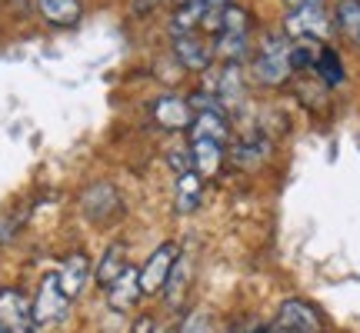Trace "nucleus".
Wrapping results in <instances>:
<instances>
[{
    "instance_id": "nucleus-27",
    "label": "nucleus",
    "mask_w": 360,
    "mask_h": 333,
    "mask_svg": "<svg viewBox=\"0 0 360 333\" xmlns=\"http://www.w3.org/2000/svg\"><path fill=\"white\" fill-rule=\"evenodd\" d=\"M290 11H310V7H323V0H287Z\"/></svg>"
},
{
    "instance_id": "nucleus-10",
    "label": "nucleus",
    "mask_w": 360,
    "mask_h": 333,
    "mask_svg": "<svg viewBox=\"0 0 360 333\" xmlns=\"http://www.w3.org/2000/svg\"><path fill=\"white\" fill-rule=\"evenodd\" d=\"M174 53L187 70H207L214 60V51L197 34H174Z\"/></svg>"
},
{
    "instance_id": "nucleus-28",
    "label": "nucleus",
    "mask_w": 360,
    "mask_h": 333,
    "mask_svg": "<svg viewBox=\"0 0 360 333\" xmlns=\"http://www.w3.org/2000/svg\"><path fill=\"white\" fill-rule=\"evenodd\" d=\"M130 333H157V323L150 320V317H141V320L134 323V330Z\"/></svg>"
},
{
    "instance_id": "nucleus-6",
    "label": "nucleus",
    "mask_w": 360,
    "mask_h": 333,
    "mask_svg": "<svg viewBox=\"0 0 360 333\" xmlns=\"http://www.w3.org/2000/svg\"><path fill=\"white\" fill-rule=\"evenodd\" d=\"M34 303H27L20 290H0V330L7 333H34Z\"/></svg>"
},
{
    "instance_id": "nucleus-23",
    "label": "nucleus",
    "mask_w": 360,
    "mask_h": 333,
    "mask_svg": "<svg viewBox=\"0 0 360 333\" xmlns=\"http://www.w3.org/2000/svg\"><path fill=\"white\" fill-rule=\"evenodd\" d=\"M250 30V17H247L244 7H233L227 4L224 7V17H220V34H247Z\"/></svg>"
},
{
    "instance_id": "nucleus-5",
    "label": "nucleus",
    "mask_w": 360,
    "mask_h": 333,
    "mask_svg": "<svg viewBox=\"0 0 360 333\" xmlns=\"http://www.w3.org/2000/svg\"><path fill=\"white\" fill-rule=\"evenodd\" d=\"M277 327L283 333H323L321 310L307 303V300H283L277 310Z\"/></svg>"
},
{
    "instance_id": "nucleus-22",
    "label": "nucleus",
    "mask_w": 360,
    "mask_h": 333,
    "mask_svg": "<svg viewBox=\"0 0 360 333\" xmlns=\"http://www.w3.org/2000/svg\"><path fill=\"white\" fill-rule=\"evenodd\" d=\"M267 150H270V143H267V141H260V137H250V141H244L240 147H237L233 160H237L240 166H257V164H264Z\"/></svg>"
},
{
    "instance_id": "nucleus-7",
    "label": "nucleus",
    "mask_w": 360,
    "mask_h": 333,
    "mask_svg": "<svg viewBox=\"0 0 360 333\" xmlns=\"http://www.w3.org/2000/svg\"><path fill=\"white\" fill-rule=\"evenodd\" d=\"M334 30V24L327 20L323 7H310V11H290L283 20V34H290L297 40H323Z\"/></svg>"
},
{
    "instance_id": "nucleus-1",
    "label": "nucleus",
    "mask_w": 360,
    "mask_h": 333,
    "mask_svg": "<svg viewBox=\"0 0 360 333\" xmlns=\"http://www.w3.org/2000/svg\"><path fill=\"white\" fill-rule=\"evenodd\" d=\"M290 40L287 34H267L260 44V53L254 60V77L264 87H281L283 80L290 77Z\"/></svg>"
},
{
    "instance_id": "nucleus-2",
    "label": "nucleus",
    "mask_w": 360,
    "mask_h": 333,
    "mask_svg": "<svg viewBox=\"0 0 360 333\" xmlns=\"http://www.w3.org/2000/svg\"><path fill=\"white\" fill-rule=\"evenodd\" d=\"M80 214L94 223V227H110L114 220H120L124 214V200H120V193H117L114 183H107V180H97V183H90L84 197H80Z\"/></svg>"
},
{
    "instance_id": "nucleus-19",
    "label": "nucleus",
    "mask_w": 360,
    "mask_h": 333,
    "mask_svg": "<svg viewBox=\"0 0 360 333\" xmlns=\"http://www.w3.org/2000/svg\"><path fill=\"white\" fill-rule=\"evenodd\" d=\"M334 27L350 44H360V4L357 0H340V4H337Z\"/></svg>"
},
{
    "instance_id": "nucleus-29",
    "label": "nucleus",
    "mask_w": 360,
    "mask_h": 333,
    "mask_svg": "<svg viewBox=\"0 0 360 333\" xmlns=\"http://www.w3.org/2000/svg\"><path fill=\"white\" fill-rule=\"evenodd\" d=\"M180 4H187V0H177V7H180Z\"/></svg>"
},
{
    "instance_id": "nucleus-9",
    "label": "nucleus",
    "mask_w": 360,
    "mask_h": 333,
    "mask_svg": "<svg viewBox=\"0 0 360 333\" xmlns=\"http://www.w3.org/2000/svg\"><path fill=\"white\" fill-rule=\"evenodd\" d=\"M141 296H143V287H141V270L137 267H127L107 287V303H110V310H117V313L134 310V303H137Z\"/></svg>"
},
{
    "instance_id": "nucleus-4",
    "label": "nucleus",
    "mask_w": 360,
    "mask_h": 333,
    "mask_svg": "<svg viewBox=\"0 0 360 333\" xmlns=\"http://www.w3.org/2000/svg\"><path fill=\"white\" fill-rule=\"evenodd\" d=\"M70 310V296L60 290V280L57 273H47L40 280V290L34 296V320L37 323H60Z\"/></svg>"
},
{
    "instance_id": "nucleus-30",
    "label": "nucleus",
    "mask_w": 360,
    "mask_h": 333,
    "mask_svg": "<svg viewBox=\"0 0 360 333\" xmlns=\"http://www.w3.org/2000/svg\"><path fill=\"white\" fill-rule=\"evenodd\" d=\"M0 333H7V330H0Z\"/></svg>"
},
{
    "instance_id": "nucleus-18",
    "label": "nucleus",
    "mask_w": 360,
    "mask_h": 333,
    "mask_svg": "<svg viewBox=\"0 0 360 333\" xmlns=\"http://www.w3.org/2000/svg\"><path fill=\"white\" fill-rule=\"evenodd\" d=\"M204 17H207V0H187V4H180L177 11H174L170 30L174 34H193L197 27L204 24Z\"/></svg>"
},
{
    "instance_id": "nucleus-14",
    "label": "nucleus",
    "mask_w": 360,
    "mask_h": 333,
    "mask_svg": "<svg viewBox=\"0 0 360 333\" xmlns=\"http://www.w3.org/2000/svg\"><path fill=\"white\" fill-rule=\"evenodd\" d=\"M200 193H204V177L197 170H187L177 177V190H174V207L177 214H193L200 207Z\"/></svg>"
},
{
    "instance_id": "nucleus-25",
    "label": "nucleus",
    "mask_w": 360,
    "mask_h": 333,
    "mask_svg": "<svg viewBox=\"0 0 360 333\" xmlns=\"http://www.w3.org/2000/svg\"><path fill=\"white\" fill-rule=\"evenodd\" d=\"M180 333H214L210 313H207V310H193V313H187V320L180 323Z\"/></svg>"
},
{
    "instance_id": "nucleus-8",
    "label": "nucleus",
    "mask_w": 360,
    "mask_h": 333,
    "mask_svg": "<svg viewBox=\"0 0 360 333\" xmlns=\"http://www.w3.org/2000/svg\"><path fill=\"white\" fill-rule=\"evenodd\" d=\"M150 114H154V124L164 130H191L193 124V107L191 100H184V97H157L154 107H150Z\"/></svg>"
},
{
    "instance_id": "nucleus-21",
    "label": "nucleus",
    "mask_w": 360,
    "mask_h": 333,
    "mask_svg": "<svg viewBox=\"0 0 360 333\" xmlns=\"http://www.w3.org/2000/svg\"><path fill=\"white\" fill-rule=\"evenodd\" d=\"M247 51H250L247 34H220L217 37V53L224 60H231V64H237L240 57H247Z\"/></svg>"
},
{
    "instance_id": "nucleus-20",
    "label": "nucleus",
    "mask_w": 360,
    "mask_h": 333,
    "mask_svg": "<svg viewBox=\"0 0 360 333\" xmlns=\"http://www.w3.org/2000/svg\"><path fill=\"white\" fill-rule=\"evenodd\" d=\"M314 70L321 74V80L327 84V87H340V84H344V64H340L337 51H330V47H321Z\"/></svg>"
},
{
    "instance_id": "nucleus-12",
    "label": "nucleus",
    "mask_w": 360,
    "mask_h": 333,
    "mask_svg": "<svg viewBox=\"0 0 360 333\" xmlns=\"http://www.w3.org/2000/svg\"><path fill=\"white\" fill-rule=\"evenodd\" d=\"M231 137V124L224 110H200L193 114V124H191V141H217V143H227Z\"/></svg>"
},
{
    "instance_id": "nucleus-24",
    "label": "nucleus",
    "mask_w": 360,
    "mask_h": 333,
    "mask_svg": "<svg viewBox=\"0 0 360 333\" xmlns=\"http://www.w3.org/2000/svg\"><path fill=\"white\" fill-rule=\"evenodd\" d=\"M184 283H187V260L180 256L177 260V267H174V273H170V280H167V303L170 307H177L180 303V296H184Z\"/></svg>"
},
{
    "instance_id": "nucleus-16",
    "label": "nucleus",
    "mask_w": 360,
    "mask_h": 333,
    "mask_svg": "<svg viewBox=\"0 0 360 333\" xmlns=\"http://www.w3.org/2000/svg\"><path fill=\"white\" fill-rule=\"evenodd\" d=\"M127 267H130V263H127V247H124V244H110L107 250H103L101 267H97V273H94V277H97V283H101V287H110V283H114Z\"/></svg>"
},
{
    "instance_id": "nucleus-31",
    "label": "nucleus",
    "mask_w": 360,
    "mask_h": 333,
    "mask_svg": "<svg viewBox=\"0 0 360 333\" xmlns=\"http://www.w3.org/2000/svg\"><path fill=\"white\" fill-rule=\"evenodd\" d=\"M357 4H360V0H357Z\"/></svg>"
},
{
    "instance_id": "nucleus-13",
    "label": "nucleus",
    "mask_w": 360,
    "mask_h": 333,
    "mask_svg": "<svg viewBox=\"0 0 360 333\" xmlns=\"http://www.w3.org/2000/svg\"><path fill=\"white\" fill-rule=\"evenodd\" d=\"M191 154H193V170L204 180H214L224 166V143L217 141H191Z\"/></svg>"
},
{
    "instance_id": "nucleus-3",
    "label": "nucleus",
    "mask_w": 360,
    "mask_h": 333,
    "mask_svg": "<svg viewBox=\"0 0 360 333\" xmlns=\"http://www.w3.org/2000/svg\"><path fill=\"white\" fill-rule=\"evenodd\" d=\"M180 260V247L177 244H160L154 254L147 256V263L141 267V287L143 294H164V287H167L170 273L177 267Z\"/></svg>"
},
{
    "instance_id": "nucleus-11",
    "label": "nucleus",
    "mask_w": 360,
    "mask_h": 333,
    "mask_svg": "<svg viewBox=\"0 0 360 333\" xmlns=\"http://www.w3.org/2000/svg\"><path fill=\"white\" fill-rule=\"evenodd\" d=\"M57 280H60V290H64L70 300H77V296L84 294L87 280H90V260H87V254H70V256H67L64 267H60V273H57Z\"/></svg>"
},
{
    "instance_id": "nucleus-17",
    "label": "nucleus",
    "mask_w": 360,
    "mask_h": 333,
    "mask_svg": "<svg viewBox=\"0 0 360 333\" xmlns=\"http://www.w3.org/2000/svg\"><path fill=\"white\" fill-rule=\"evenodd\" d=\"M37 7L53 27H74L80 20V0H37Z\"/></svg>"
},
{
    "instance_id": "nucleus-26",
    "label": "nucleus",
    "mask_w": 360,
    "mask_h": 333,
    "mask_svg": "<svg viewBox=\"0 0 360 333\" xmlns=\"http://www.w3.org/2000/svg\"><path fill=\"white\" fill-rule=\"evenodd\" d=\"M167 164L174 166V174H187V170H193V154H191V147H174L167 154Z\"/></svg>"
},
{
    "instance_id": "nucleus-15",
    "label": "nucleus",
    "mask_w": 360,
    "mask_h": 333,
    "mask_svg": "<svg viewBox=\"0 0 360 333\" xmlns=\"http://www.w3.org/2000/svg\"><path fill=\"white\" fill-rule=\"evenodd\" d=\"M217 103L220 107H240L247 97L244 90V74H240V67L237 64H227V70L217 77Z\"/></svg>"
}]
</instances>
